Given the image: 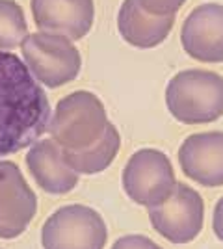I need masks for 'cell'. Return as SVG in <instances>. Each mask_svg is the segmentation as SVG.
I'll return each instance as SVG.
<instances>
[{"mask_svg":"<svg viewBox=\"0 0 223 249\" xmlns=\"http://www.w3.org/2000/svg\"><path fill=\"white\" fill-rule=\"evenodd\" d=\"M103 101L91 91H73L56 104L49 130L64 151L91 149L108 126Z\"/></svg>","mask_w":223,"mask_h":249,"instance_id":"3957f363","label":"cell"},{"mask_svg":"<svg viewBox=\"0 0 223 249\" xmlns=\"http://www.w3.org/2000/svg\"><path fill=\"white\" fill-rule=\"evenodd\" d=\"M34 22L43 32H52L78 41L89 34L95 19L93 0H32Z\"/></svg>","mask_w":223,"mask_h":249,"instance_id":"30bf717a","label":"cell"},{"mask_svg":"<svg viewBox=\"0 0 223 249\" xmlns=\"http://www.w3.org/2000/svg\"><path fill=\"white\" fill-rule=\"evenodd\" d=\"M106 238L103 216L84 205L58 208L41 229L43 249H104Z\"/></svg>","mask_w":223,"mask_h":249,"instance_id":"5b68a950","label":"cell"},{"mask_svg":"<svg viewBox=\"0 0 223 249\" xmlns=\"http://www.w3.org/2000/svg\"><path fill=\"white\" fill-rule=\"evenodd\" d=\"M212 225H214V232H216V236L223 242V197L218 201V205H216V208H214Z\"/></svg>","mask_w":223,"mask_h":249,"instance_id":"ac0fdd59","label":"cell"},{"mask_svg":"<svg viewBox=\"0 0 223 249\" xmlns=\"http://www.w3.org/2000/svg\"><path fill=\"white\" fill-rule=\"evenodd\" d=\"M175 24V15L154 17L136 4V0H125L117 13V28L121 37L138 49H153L166 41Z\"/></svg>","mask_w":223,"mask_h":249,"instance_id":"4fadbf2b","label":"cell"},{"mask_svg":"<svg viewBox=\"0 0 223 249\" xmlns=\"http://www.w3.org/2000/svg\"><path fill=\"white\" fill-rule=\"evenodd\" d=\"M119 145H121L119 132L114 124L108 123L103 138L91 149H86V151H64L62 149V155H64L65 162L73 167L76 173L95 175V173L104 171L114 162V158L119 153Z\"/></svg>","mask_w":223,"mask_h":249,"instance_id":"5bb4252c","label":"cell"},{"mask_svg":"<svg viewBox=\"0 0 223 249\" xmlns=\"http://www.w3.org/2000/svg\"><path fill=\"white\" fill-rule=\"evenodd\" d=\"M179 164L201 186H223V132L188 136L179 149Z\"/></svg>","mask_w":223,"mask_h":249,"instance_id":"8fae6325","label":"cell"},{"mask_svg":"<svg viewBox=\"0 0 223 249\" xmlns=\"http://www.w3.org/2000/svg\"><path fill=\"white\" fill-rule=\"evenodd\" d=\"M37 210V197L26 184L17 164L0 162V238H17Z\"/></svg>","mask_w":223,"mask_h":249,"instance_id":"ba28073f","label":"cell"},{"mask_svg":"<svg viewBox=\"0 0 223 249\" xmlns=\"http://www.w3.org/2000/svg\"><path fill=\"white\" fill-rule=\"evenodd\" d=\"M112 249H162L158 244H154L147 236H141V234H127V236H121L116 244L112 246Z\"/></svg>","mask_w":223,"mask_h":249,"instance_id":"e0dca14e","label":"cell"},{"mask_svg":"<svg viewBox=\"0 0 223 249\" xmlns=\"http://www.w3.org/2000/svg\"><path fill=\"white\" fill-rule=\"evenodd\" d=\"M188 56L203 63L223 62V6L203 4L186 17L181 32Z\"/></svg>","mask_w":223,"mask_h":249,"instance_id":"9c48e42d","label":"cell"},{"mask_svg":"<svg viewBox=\"0 0 223 249\" xmlns=\"http://www.w3.org/2000/svg\"><path fill=\"white\" fill-rule=\"evenodd\" d=\"M186 0H136L141 10L154 17H171L184 6Z\"/></svg>","mask_w":223,"mask_h":249,"instance_id":"2e32d148","label":"cell"},{"mask_svg":"<svg viewBox=\"0 0 223 249\" xmlns=\"http://www.w3.org/2000/svg\"><path fill=\"white\" fill-rule=\"evenodd\" d=\"M28 36V24L22 8L15 0H0V51L21 47Z\"/></svg>","mask_w":223,"mask_h":249,"instance_id":"9a60e30c","label":"cell"},{"mask_svg":"<svg viewBox=\"0 0 223 249\" xmlns=\"http://www.w3.org/2000/svg\"><path fill=\"white\" fill-rule=\"evenodd\" d=\"M26 166L41 190L62 196L78 184V173L64 160L62 147L54 140H39L26 155Z\"/></svg>","mask_w":223,"mask_h":249,"instance_id":"7c38bea8","label":"cell"},{"mask_svg":"<svg viewBox=\"0 0 223 249\" xmlns=\"http://www.w3.org/2000/svg\"><path fill=\"white\" fill-rule=\"evenodd\" d=\"M166 104L181 123H212L223 115V76L205 69L181 71L166 88Z\"/></svg>","mask_w":223,"mask_h":249,"instance_id":"7a4b0ae2","label":"cell"},{"mask_svg":"<svg viewBox=\"0 0 223 249\" xmlns=\"http://www.w3.org/2000/svg\"><path fill=\"white\" fill-rule=\"evenodd\" d=\"M51 124V104L26 63L0 51V156L30 147Z\"/></svg>","mask_w":223,"mask_h":249,"instance_id":"6da1fadb","label":"cell"},{"mask_svg":"<svg viewBox=\"0 0 223 249\" xmlns=\"http://www.w3.org/2000/svg\"><path fill=\"white\" fill-rule=\"evenodd\" d=\"M205 205L201 196L188 184L177 182L164 203L149 208L154 231L171 244H188L203 229Z\"/></svg>","mask_w":223,"mask_h":249,"instance_id":"52a82bcc","label":"cell"},{"mask_svg":"<svg viewBox=\"0 0 223 249\" xmlns=\"http://www.w3.org/2000/svg\"><path fill=\"white\" fill-rule=\"evenodd\" d=\"M21 49L24 63L34 78L49 88L69 84L80 73V52L65 36L52 32L28 34L21 43Z\"/></svg>","mask_w":223,"mask_h":249,"instance_id":"277c9868","label":"cell"},{"mask_svg":"<svg viewBox=\"0 0 223 249\" xmlns=\"http://www.w3.org/2000/svg\"><path fill=\"white\" fill-rule=\"evenodd\" d=\"M177 186L170 158L156 149H141L123 169V190L136 205L156 207Z\"/></svg>","mask_w":223,"mask_h":249,"instance_id":"8992f818","label":"cell"}]
</instances>
